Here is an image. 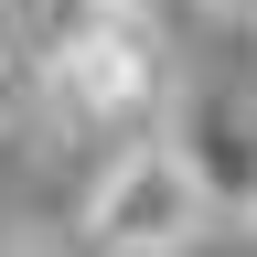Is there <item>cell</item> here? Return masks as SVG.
<instances>
[{"instance_id":"cell-1","label":"cell","mask_w":257,"mask_h":257,"mask_svg":"<svg viewBox=\"0 0 257 257\" xmlns=\"http://www.w3.org/2000/svg\"><path fill=\"white\" fill-rule=\"evenodd\" d=\"M54 118L64 128H118V140H150V118H172V64H161V32L128 22H86L43 54Z\"/></svg>"},{"instance_id":"cell-2","label":"cell","mask_w":257,"mask_h":257,"mask_svg":"<svg viewBox=\"0 0 257 257\" xmlns=\"http://www.w3.org/2000/svg\"><path fill=\"white\" fill-rule=\"evenodd\" d=\"M204 193L161 140H128L107 172L86 182V257H182L204 236Z\"/></svg>"},{"instance_id":"cell-3","label":"cell","mask_w":257,"mask_h":257,"mask_svg":"<svg viewBox=\"0 0 257 257\" xmlns=\"http://www.w3.org/2000/svg\"><path fill=\"white\" fill-rule=\"evenodd\" d=\"M161 150L193 172V193H204V214H246L257 204V118L236 107V96H172V128H161Z\"/></svg>"},{"instance_id":"cell-4","label":"cell","mask_w":257,"mask_h":257,"mask_svg":"<svg viewBox=\"0 0 257 257\" xmlns=\"http://www.w3.org/2000/svg\"><path fill=\"white\" fill-rule=\"evenodd\" d=\"M86 11H96V22H128V32H161L182 0H86Z\"/></svg>"},{"instance_id":"cell-5","label":"cell","mask_w":257,"mask_h":257,"mask_svg":"<svg viewBox=\"0 0 257 257\" xmlns=\"http://www.w3.org/2000/svg\"><path fill=\"white\" fill-rule=\"evenodd\" d=\"M11 75H22V43H11V22H0V96H11Z\"/></svg>"},{"instance_id":"cell-6","label":"cell","mask_w":257,"mask_h":257,"mask_svg":"<svg viewBox=\"0 0 257 257\" xmlns=\"http://www.w3.org/2000/svg\"><path fill=\"white\" fill-rule=\"evenodd\" d=\"M214 11H257V0H214Z\"/></svg>"},{"instance_id":"cell-7","label":"cell","mask_w":257,"mask_h":257,"mask_svg":"<svg viewBox=\"0 0 257 257\" xmlns=\"http://www.w3.org/2000/svg\"><path fill=\"white\" fill-rule=\"evenodd\" d=\"M246 225H257V204H246Z\"/></svg>"}]
</instances>
